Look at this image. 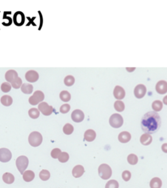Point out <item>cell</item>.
<instances>
[{
	"label": "cell",
	"instance_id": "7a4b0ae2",
	"mask_svg": "<svg viewBox=\"0 0 167 188\" xmlns=\"http://www.w3.org/2000/svg\"><path fill=\"white\" fill-rule=\"evenodd\" d=\"M98 173L99 176L103 180H108L111 177L112 174V169L109 165L101 164L98 169Z\"/></svg>",
	"mask_w": 167,
	"mask_h": 188
},
{
	"label": "cell",
	"instance_id": "9a60e30c",
	"mask_svg": "<svg viewBox=\"0 0 167 188\" xmlns=\"http://www.w3.org/2000/svg\"><path fill=\"white\" fill-rule=\"evenodd\" d=\"M5 79L9 83H11L13 81H14L17 77H18V73L14 70H9L7 73H5Z\"/></svg>",
	"mask_w": 167,
	"mask_h": 188
},
{
	"label": "cell",
	"instance_id": "30bf717a",
	"mask_svg": "<svg viewBox=\"0 0 167 188\" xmlns=\"http://www.w3.org/2000/svg\"><path fill=\"white\" fill-rule=\"evenodd\" d=\"M146 93V88L143 84H138L136 86L134 90V94L135 97L138 99H141L144 97Z\"/></svg>",
	"mask_w": 167,
	"mask_h": 188
},
{
	"label": "cell",
	"instance_id": "83f0119b",
	"mask_svg": "<svg viewBox=\"0 0 167 188\" xmlns=\"http://www.w3.org/2000/svg\"><path fill=\"white\" fill-rule=\"evenodd\" d=\"M138 157L136 156L135 154L131 153L129 154L127 157V161L130 165H135L138 163Z\"/></svg>",
	"mask_w": 167,
	"mask_h": 188
},
{
	"label": "cell",
	"instance_id": "ba28073f",
	"mask_svg": "<svg viewBox=\"0 0 167 188\" xmlns=\"http://www.w3.org/2000/svg\"><path fill=\"white\" fill-rule=\"evenodd\" d=\"M12 158V153L7 148L0 149V161L3 163L9 162Z\"/></svg>",
	"mask_w": 167,
	"mask_h": 188
},
{
	"label": "cell",
	"instance_id": "44dd1931",
	"mask_svg": "<svg viewBox=\"0 0 167 188\" xmlns=\"http://www.w3.org/2000/svg\"><path fill=\"white\" fill-rule=\"evenodd\" d=\"M3 180L5 183L7 184H11L14 182V176L13 174L9 172H5V173L3 175Z\"/></svg>",
	"mask_w": 167,
	"mask_h": 188
},
{
	"label": "cell",
	"instance_id": "d590c367",
	"mask_svg": "<svg viewBox=\"0 0 167 188\" xmlns=\"http://www.w3.org/2000/svg\"><path fill=\"white\" fill-rule=\"evenodd\" d=\"M71 109V106L69 104H64L63 105H61L60 107V112L62 114H66L69 112Z\"/></svg>",
	"mask_w": 167,
	"mask_h": 188
},
{
	"label": "cell",
	"instance_id": "484cf974",
	"mask_svg": "<svg viewBox=\"0 0 167 188\" xmlns=\"http://www.w3.org/2000/svg\"><path fill=\"white\" fill-rule=\"evenodd\" d=\"M114 109L117 112H123L125 109V104L122 101H116L114 103Z\"/></svg>",
	"mask_w": 167,
	"mask_h": 188
},
{
	"label": "cell",
	"instance_id": "d4e9b609",
	"mask_svg": "<svg viewBox=\"0 0 167 188\" xmlns=\"http://www.w3.org/2000/svg\"><path fill=\"white\" fill-rule=\"evenodd\" d=\"M28 114L30 118H32V119L38 118L40 115L39 110L38 109H37L36 108H32V109H30Z\"/></svg>",
	"mask_w": 167,
	"mask_h": 188
},
{
	"label": "cell",
	"instance_id": "f546056e",
	"mask_svg": "<svg viewBox=\"0 0 167 188\" xmlns=\"http://www.w3.org/2000/svg\"><path fill=\"white\" fill-rule=\"evenodd\" d=\"M63 131L65 134L69 135L73 133V132L74 131V127L71 124H66L64 125V127L63 128Z\"/></svg>",
	"mask_w": 167,
	"mask_h": 188
},
{
	"label": "cell",
	"instance_id": "7402d4cb",
	"mask_svg": "<svg viewBox=\"0 0 167 188\" xmlns=\"http://www.w3.org/2000/svg\"><path fill=\"white\" fill-rule=\"evenodd\" d=\"M1 103L5 107H9L13 103V98L7 95H4L1 98Z\"/></svg>",
	"mask_w": 167,
	"mask_h": 188
},
{
	"label": "cell",
	"instance_id": "5bb4252c",
	"mask_svg": "<svg viewBox=\"0 0 167 188\" xmlns=\"http://www.w3.org/2000/svg\"><path fill=\"white\" fill-rule=\"evenodd\" d=\"M84 172H85V170L83 166L78 165L73 168L72 171V174L74 177L76 178H78L81 177L83 175V174L84 173Z\"/></svg>",
	"mask_w": 167,
	"mask_h": 188
},
{
	"label": "cell",
	"instance_id": "1f68e13d",
	"mask_svg": "<svg viewBox=\"0 0 167 188\" xmlns=\"http://www.w3.org/2000/svg\"><path fill=\"white\" fill-rule=\"evenodd\" d=\"M75 82V79L73 76L68 75L64 79V83L67 86H71L74 84Z\"/></svg>",
	"mask_w": 167,
	"mask_h": 188
},
{
	"label": "cell",
	"instance_id": "9c48e42d",
	"mask_svg": "<svg viewBox=\"0 0 167 188\" xmlns=\"http://www.w3.org/2000/svg\"><path fill=\"white\" fill-rule=\"evenodd\" d=\"M71 118L75 122L80 123L84 119V114L81 110H75L71 114Z\"/></svg>",
	"mask_w": 167,
	"mask_h": 188
},
{
	"label": "cell",
	"instance_id": "8fae6325",
	"mask_svg": "<svg viewBox=\"0 0 167 188\" xmlns=\"http://www.w3.org/2000/svg\"><path fill=\"white\" fill-rule=\"evenodd\" d=\"M25 78L29 82H35L39 80V76L38 73L34 70L28 71L25 75Z\"/></svg>",
	"mask_w": 167,
	"mask_h": 188
},
{
	"label": "cell",
	"instance_id": "d6986e66",
	"mask_svg": "<svg viewBox=\"0 0 167 188\" xmlns=\"http://www.w3.org/2000/svg\"><path fill=\"white\" fill-rule=\"evenodd\" d=\"M23 179L26 182H32L35 178V173L32 171H26L23 173Z\"/></svg>",
	"mask_w": 167,
	"mask_h": 188
},
{
	"label": "cell",
	"instance_id": "ab89813d",
	"mask_svg": "<svg viewBox=\"0 0 167 188\" xmlns=\"http://www.w3.org/2000/svg\"><path fill=\"white\" fill-rule=\"evenodd\" d=\"M163 103H165L166 105H167V95L163 98Z\"/></svg>",
	"mask_w": 167,
	"mask_h": 188
},
{
	"label": "cell",
	"instance_id": "603a6c76",
	"mask_svg": "<svg viewBox=\"0 0 167 188\" xmlns=\"http://www.w3.org/2000/svg\"><path fill=\"white\" fill-rule=\"evenodd\" d=\"M33 90V86L30 84H22L21 86V91L25 94H31Z\"/></svg>",
	"mask_w": 167,
	"mask_h": 188
},
{
	"label": "cell",
	"instance_id": "f35d334b",
	"mask_svg": "<svg viewBox=\"0 0 167 188\" xmlns=\"http://www.w3.org/2000/svg\"><path fill=\"white\" fill-rule=\"evenodd\" d=\"M161 149H162L163 152L167 153V143H165V144H163L162 147H161Z\"/></svg>",
	"mask_w": 167,
	"mask_h": 188
},
{
	"label": "cell",
	"instance_id": "5b68a950",
	"mask_svg": "<svg viewBox=\"0 0 167 188\" xmlns=\"http://www.w3.org/2000/svg\"><path fill=\"white\" fill-rule=\"evenodd\" d=\"M109 124L114 128L121 127L123 124V117L119 114H114L110 116Z\"/></svg>",
	"mask_w": 167,
	"mask_h": 188
},
{
	"label": "cell",
	"instance_id": "e575fe53",
	"mask_svg": "<svg viewBox=\"0 0 167 188\" xmlns=\"http://www.w3.org/2000/svg\"><path fill=\"white\" fill-rule=\"evenodd\" d=\"M11 84L9 82H4L1 86V90L4 93H7L11 90Z\"/></svg>",
	"mask_w": 167,
	"mask_h": 188
},
{
	"label": "cell",
	"instance_id": "8992f818",
	"mask_svg": "<svg viewBox=\"0 0 167 188\" xmlns=\"http://www.w3.org/2000/svg\"><path fill=\"white\" fill-rule=\"evenodd\" d=\"M44 99L45 95L43 92L38 90L34 92L33 95L29 98V103L32 105H37V104L41 103L44 100Z\"/></svg>",
	"mask_w": 167,
	"mask_h": 188
},
{
	"label": "cell",
	"instance_id": "52a82bcc",
	"mask_svg": "<svg viewBox=\"0 0 167 188\" xmlns=\"http://www.w3.org/2000/svg\"><path fill=\"white\" fill-rule=\"evenodd\" d=\"M38 110L45 116H50L53 112V107L49 105L46 102H41L39 103L38 105Z\"/></svg>",
	"mask_w": 167,
	"mask_h": 188
},
{
	"label": "cell",
	"instance_id": "4dcf8cb0",
	"mask_svg": "<svg viewBox=\"0 0 167 188\" xmlns=\"http://www.w3.org/2000/svg\"><path fill=\"white\" fill-rule=\"evenodd\" d=\"M11 86L13 88H14V89H18L20 88L22 85V79L20 78V77H17V78L12 82L11 83Z\"/></svg>",
	"mask_w": 167,
	"mask_h": 188
},
{
	"label": "cell",
	"instance_id": "277c9868",
	"mask_svg": "<svg viewBox=\"0 0 167 188\" xmlns=\"http://www.w3.org/2000/svg\"><path fill=\"white\" fill-rule=\"evenodd\" d=\"M16 165L18 170L19 171L21 174H23L24 171L28 167L29 165V160L27 157L24 156H21L17 159L16 160Z\"/></svg>",
	"mask_w": 167,
	"mask_h": 188
},
{
	"label": "cell",
	"instance_id": "4fadbf2b",
	"mask_svg": "<svg viewBox=\"0 0 167 188\" xmlns=\"http://www.w3.org/2000/svg\"><path fill=\"white\" fill-rule=\"evenodd\" d=\"M125 92L124 89L119 86H116L114 90V96L116 99H122L125 97Z\"/></svg>",
	"mask_w": 167,
	"mask_h": 188
},
{
	"label": "cell",
	"instance_id": "cb8c5ba5",
	"mask_svg": "<svg viewBox=\"0 0 167 188\" xmlns=\"http://www.w3.org/2000/svg\"><path fill=\"white\" fill-rule=\"evenodd\" d=\"M60 97L61 101H64V102H68V101H69L71 100V96L69 91L64 90L60 93Z\"/></svg>",
	"mask_w": 167,
	"mask_h": 188
},
{
	"label": "cell",
	"instance_id": "4316f807",
	"mask_svg": "<svg viewBox=\"0 0 167 188\" xmlns=\"http://www.w3.org/2000/svg\"><path fill=\"white\" fill-rule=\"evenodd\" d=\"M39 177L42 181L48 180L50 177V172L47 170H45V169L42 170L39 173Z\"/></svg>",
	"mask_w": 167,
	"mask_h": 188
},
{
	"label": "cell",
	"instance_id": "2e32d148",
	"mask_svg": "<svg viewBox=\"0 0 167 188\" xmlns=\"http://www.w3.org/2000/svg\"><path fill=\"white\" fill-rule=\"evenodd\" d=\"M131 135L127 131H123L120 133L118 135V140L122 143H127L130 141Z\"/></svg>",
	"mask_w": 167,
	"mask_h": 188
},
{
	"label": "cell",
	"instance_id": "3957f363",
	"mask_svg": "<svg viewBox=\"0 0 167 188\" xmlns=\"http://www.w3.org/2000/svg\"><path fill=\"white\" fill-rule=\"evenodd\" d=\"M28 141L32 146L37 147L41 145L42 142V135L37 131H33L31 133L28 138Z\"/></svg>",
	"mask_w": 167,
	"mask_h": 188
},
{
	"label": "cell",
	"instance_id": "ac0fdd59",
	"mask_svg": "<svg viewBox=\"0 0 167 188\" xmlns=\"http://www.w3.org/2000/svg\"><path fill=\"white\" fill-rule=\"evenodd\" d=\"M152 137L151 136L150 134L145 133L143 134L140 137V143L142 144H143L144 146H148L152 142Z\"/></svg>",
	"mask_w": 167,
	"mask_h": 188
},
{
	"label": "cell",
	"instance_id": "d6a6232c",
	"mask_svg": "<svg viewBox=\"0 0 167 188\" xmlns=\"http://www.w3.org/2000/svg\"><path fill=\"white\" fill-rule=\"evenodd\" d=\"M58 159L61 163H66L69 159V155L67 152H61Z\"/></svg>",
	"mask_w": 167,
	"mask_h": 188
},
{
	"label": "cell",
	"instance_id": "8d00e7d4",
	"mask_svg": "<svg viewBox=\"0 0 167 188\" xmlns=\"http://www.w3.org/2000/svg\"><path fill=\"white\" fill-rule=\"evenodd\" d=\"M61 153V151L59 148H54L52 150L51 152V156L52 158L58 159L60 154Z\"/></svg>",
	"mask_w": 167,
	"mask_h": 188
},
{
	"label": "cell",
	"instance_id": "7c38bea8",
	"mask_svg": "<svg viewBox=\"0 0 167 188\" xmlns=\"http://www.w3.org/2000/svg\"><path fill=\"white\" fill-rule=\"evenodd\" d=\"M156 91L159 94H165L167 92V82L165 81H160L155 86Z\"/></svg>",
	"mask_w": 167,
	"mask_h": 188
},
{
	"label": "cell",
	"instance_id": "e0dca14e",
	"mask_svg": "<svg viewBox=\"0 0 167 188\" xmlns=\"http://www.w3.org/2000/svg\"><path fill=\"white\" fill-rule=\"evenodd\" d=\"M96 138V133L93 129H88L84 133V139L88 142L94 141Z\"/></svg>",
	"mask_w": 167,
	"mask_h": 188
},
{
	"label": "cell",
	"instance_id": "74e56055",
	"mask_svg": "<svg viewBox=\"0 0 167 188\" xmlns=\"http://www.w3.org/2000/svg\"><path fill=\"white\" fill-rule=\"evenodd\" d=\"M131 178V173L129 171H125L122 173V178L125 182H128Z\"/></svg>",
	"mask_w": 167,
	"mask_h": 188
},
{
	"label": "cell",
	"instance_id": "f1b7e54d",
	"mask_svg": "<svg viewBox=\"0 0 167 188\" xmlns=\"http://www.w3.org/2000/svg\"><path fill=\"white\" fill-rule=\"evenodd\" d=\"M152 109L154 110V111L159 112L161 111L163 109V103L161 101H155L152 103Z\"/></svg>",
	"mask_w": 167,
	"mask_h": 188
},
{
	"label": "cell",
	"instance_id": "6da1fadb",
	"mask_svg": "<svg viewBox=\"0 0 167 188\" xmlns=\"http://www.w3.org/2000/svg\"><path fill=\"white\" fill-rule=\"evenodd\" d=\"M161 125L160 116L155 112H148L143 116L141 120L142 131L148 134H153L159 130Z\"/></svg>",
	"mask_w": 167,
	"mask_h": 188
},
{
	"label": "cell",
	"instance_id": "ffe728a7",
	"mask_svg": "<svg viewBox=\"0 0 167 188\" xmlns=\"http://www.w3.org/2000/svg\"><path fill=\"white\" fill-rule=\"evenodd\" d=\"M150 186L151 188H161L162 186V181L159 178H153L150 181Z\"/></svg>",
	"mask_w": 167,
	"mask_h": 188
},
{
	"label": "cell",
	"instance_id": "836d02e7",
	"mask_svg": "<svg viewBox=\"0 0 167 188\" xmlns=\"http://www.w3.org/2000/svg\"><path fill=\"white\" fill-rule=\"evenodd\" d=\"M105 188H119V183L115 180H109L105 186Z\"/></svg>",
	"mask_w": 167,
	"mask_h": 188
}]
</instances>
